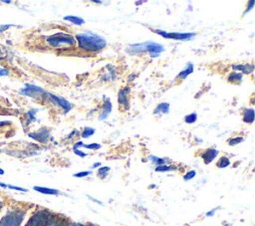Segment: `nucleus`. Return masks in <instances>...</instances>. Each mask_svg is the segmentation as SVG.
Here are the masks:
<instances>
[{"label": "nucleus", "instance_id": "f257e3e1", "mask_svg": "<svg viewBox=\"0 0 255 226\" xmlns=\"http://www.w3.org/2000/svg\"><path fill=\"white\" fill-rule=\"evenodd\" d=\"M7 211L0 219V226H22L27 213V205L9 201Z\"/></svg>", "mask_w": 255, "mask_h": 226}, {"label": "nucleus", "instance_id": "f03ea898", "mask_svg": "<svg viewBox=\"0 0 255 226\" xmlns=\"http://www.w3.org/2000/svg\"><path fill=\"white\" fill-rule=\"evenodd\" d=\"M78 46L87 52H98L104 49L107 45V41L100 35L86 32L76 35Z\"/></svg>", "mask_w": 255, "mask_h": 226}, {"label": "nucleus", "instance_id": "7ed1b4c3", "mask_svg": "<svg viewBox=\"0 0 255 226\" xmlns=\"http://www.w3.org/2000/svg\"><path fill=\"white\" fill-rule=\"evenodd\" d=\"M47 42L52 47H61V46H74L76 41L75 38L69 34L66 33H56L52 36H49L47 38Z\"/></svg>", "mask_w": 255, "mask_h": 226}, {"label": "nucleus", "instance_id": "20e7f679", "mask_svg": "<svg viewBox=\"0 0 255 226\" xmlns=\"http://www.w3.org/2000/svg\"><path fill=\"white\" fill-rule=\"evenodd\" d=\"M20 94L34 98V99H43L44 96L47 95V92H45L42 88L38 86L26 84L25 87L20 91Z\"/></svg>", "mask_w": 255, "mask_h": 226}, {"label": "nucleus", "instance_id": "39448f33", "mask_svg": "<svg viewBox=\"0 0 255 226\" xmlns=\"http://www.w3.org/2000/svg\"><path fill=\"white\" fill-rule=\"evenodd\" d=\"M155 33L162 36L165 39H173V40H181V41H187L192 39L195 36V33H167L165 31L161 30H155Z\"/></svg>", "mask_w": 255, "mask_h": 226}, {"label": "nucleus", "instance_id": "423d86ee", "mask_svg": "<svg viewBox=\"0 0 255 226\" xmlns=\"http://www.w3.org/2000/svg\"><path fill=\"white\" fill-rule=\"evenodd\" d=\"M144 43H145L146 52H148L152 58L158 57L160 55V53H162L164 51V47L159 43H156L153 41H147Z\"/></svg>", "mask_w": 255, "mask_h": 226}, {"label": "nucleus", "instance_id": "0eeeda50", "mask_svg": "<svg viewBox=\"0 0 255 226\" xmlns=\"http://www.w3.org/2000/svg\"><path fill=\"white\" fill-rule=\"evenodd\" d=\"M47 96L51 99L52 102H54L55 104H57L59 107H61L65 113H68L69 111L72 110V105L64 98L62 97H58V96H55L53 94H50V93H47Z\"/></svg>", "mask_w": 255, "mask_h": 226}, {"label": "nucleus", "instance_id": "6e6552de", "mask_svg": "<svg viewBox=\"0 0 255 226\" xmlns=\"http://www.w3.org/2000/svg\"><path fill=\"white\" fill-rule=\"evenodd\" d=\"M30 137H32L33 139L37 140V141H40V142H47L48 139H49V136H50V132H49V129L46 128V127H43L41 128L40 130L36 131V132H32V133H29L28 134Z\"/></svg>", "mask_w": 255, "mask_h": 226}, {"label": "nucleus", "instance_id": "1a4fd4ad", "mask_svg": "<svg viewBox=\"0 0 255 226\" xmlns=\"http://www.w3.org/2000/svg\"><path fill=\"white\" fill-rule=\"evenodd\" d=\"M130 91L129 87H126L122 90H120L118 94V102L120 105H122L125 109L128 108V94Z\"/></svg>", "mask_w": 255, "mask_h": 226}, {"label": "nucleus", "instance_id": "9d476101", "mask_svg": "<svg viewBox=\"0 0 255 226\" xmlns=\"http://www.w3.org/2000/svg\"><path fill=\"white\" fill-rule=\"evenodd\" d=\"M218 154V150L215 149V148H209L207 150H205L202 154H201V157L204 161L205 164H209L211 161H213V159L217 156Z\"/></svg>", "mask_w": 255, "mask_h": 226}, {"label": "nucleus", "instance_id": "9b49d317", "mask_svg": "<svg viewBox=\"0 0 255 226\" xmlns=\"http://www.w3.org/2000/svg\"><path fill=\"white\" fill-rule=\"evenodd\" d=\"M127 52L130 55L132 54H141L143 52H146L145 49V43L141 44H130L128 48H127Z\"/></svg>", "mask_w": 255, "mask_h": 226}, {"label": "nucleus", "instance_id": "f8f14e48", "mask_svg": "<svg viewBox=\"0 0 255 226\" xmlns=\"http://www.w3.org/2000/svg\"><path fill=\"white\" fill-rule=\"evenodd\" d=\"M112 109H113V105L110 102L109 99H107L104 103V107H103V112L101 113V114L99 115V119L100 120H105L108 118V116L110 115V113H112Z\"/></svg>", "mask_w": 255, "mask_h": 226}, {"label": "nucleus", "instance_id": "ddd939ff", "mask_svg": "<svg viewBox=\"0 0 255 226\" xmlns=\"http://www.w3.org/2000/svg\"><path fill=\"white\" fill-rule=\"evenodd\" d=\"M232 69L235 71H241L244 74H250L253 69L254 66L253 65H232Z\"/></svg>", "mask_w": 255, "mask_h": 226}, {"label": "nucleus", "instance_id": "4468645a", "mask_svg": "<svg viewBox=\"0 0 255 226\" xmlns=\"http://www.w3.org/2000/svg\"><path fill=\"white\" fill-rule=\"evenodd\" d=\"M193 72V64L192 63H187V65H186V68L185 69H183L179 74H178V78L179 79H185L188 75H190L191 73Z\"/></svg>", "mask_w": 255, "mask_h": 226}, {"label": "nucleus", "instance_id": "2eb2a0df", "mask_svg": "<svg viewBox=\"0 0 255 226\" xmlns=\"http://www.w3.org/2000/svg\"><path fill=\"white\" fill-rule=\"evenodd\" d=\"M169 113V104L168 103L159 104L153 112L154 114H156V113Z\"/></svg>", "mask_w": 255, "mask_h": 226}, {"label": "nucleus", "instance_id": "dca6fc26", "mask_svg": "<svg viewBox=\"0 0 255 226\" xmlns=\"http://www.w3.org/2000/svg\"><path fill=\"white\" fill-rule=\"evenodd\" d=\"M243 120L247 123H253L254 121V110L253 109H247L243 115Z\"/></svg>", "mask_w": 255, "mask_h": 226}, {"label": "nucleus", "instance_id": "f3484780", "mask_svg": "<svg viewBox=\"0 0 255 226\" xmlns=\"http://www.w3.org/2000/svg\"><path fill=\"white\" fill-rule=\"evenodd\" d=\"M64 20L66 21H69V22H72L74 23L75 25H83L85 23V20L83 18H80L78 16H73V15H68V16H65L64 17Z\"/></svg>", "mask_w": 255, "mask_h": 226}, {"label": "nucleus", "instance_id": "a211bd4d", "mask_svg": "<svg viewBox=\"0 0 255 226\" xmlns=\"http://www.w3.org/2000/svg\"><path fill=\"white\" fill-rule=\"evenodd\" d=\"M35 190L44 193V194H51V195H57L59 194V190L57 189H52V188H47V187H35Z\"/></svg>", "mask_w": 255, "mask_h": 226}, {"label": "nucleus", "instance_id": "6ab92c4d", "mask_svg": "<svg viewBox=\"0 0 255 226\" xmlns=\"http://www.w3.org/2000/svg\"><path fill=\"white\" fill-rule=\"evenodd\" d=\"M242 74L241 73H231L229 76H228V82H231V83H238L242 80Z\"/></svg>", "mask_w": 255, "mask_h": 226}, {"label": "nucleus", "instance_id": "aec40b11", "mask_svg": "<svg viewBox=\"0 0 255 226\" xmlns=\"http://www.w3.org/2000/svg\"><path fill=\"white\" fill-rule=\"evenodd\" d=\"M95 131H96L95 128L90 127V126H87V127H85L84 130L82 131L81 136H82L83 138H89V137H91V136L95 133Z\"/></svg>", "mask_w": 255, "mask_h": 226}, {"label": "nucleus", "instance_id": "412c9836", "mask_svg": "<svg viewBox=\"0 0 255 226\" xmlns=\"http://www.w3.org/2000/svg\"><path fill=\"white\" fill-rule=\"evenodd\" d=\"M229 164H230V160H229L226 156L220 157V159H219V160L217 161V163H216V165H217L218 168H225V167H227Z\"/></svg>", "mask_w": 255, "mask_h": 226}, {"label": "nucleus", "instance_id": "4be33fe9", "mask_svg": "<svg viewBox=\"0 0 255 226\" xmlns=\"http://www.w3.org/2000/svg\"><path fill=\"white\" fill-rule=\"evenodd\" d=\"M176 167H174V166H170V165H165V164H163V165H158V166H156L155 167V171L156 172H165V171H171V170H174Z\"/></svg>", "mask_w": 255, "mask_h": 226}, {"label": "nucleus", "instance_id": "5701e85b", "mask_svg": "<svg viewBox=\"0 0 255 226\" xmlns=\"http://www.w3.org/2000/svg\"><path fill=\"white\" fill-rule=\"evenodd\" d=\"M196 119H197V114H196V113H189V114H187V115L184 116V121H185L186 123H188V124L195 122Z\"/></svg>", "mask_w": 255, "mask_h": 226}, {"label": "nucleus", "instance_id": "b1692460", "mask_svg": "<svg viewBox=\"0 0 255 226\" xmlns=\"http://www.w3.org/2000/svg\"><path fill=\"white\" fill-rule=\"evenodd\" d=\"M110 171V167L109 166H102L98 169V175L101 178H105L108 175V172Z\"/></svg>", "mask_w": 255, "mask_h": 226}, {"label": "nucleus", "instance_id": "393cba45", "mask_svg": "<svg viewBox=\"0 0 255 226\" xmlns=\"http://www.w3.org/2000/svg\"><path fill=\"white\" fill-rule=\"evenodd\" d=\"M149 158H150V160H151L154 164H156L157 166H158V165H163L164 162H165V160H164L163 158H159V157H156V156H154V155H150Z\"/></svg>", "mask_w": 255, "mask_h": 226}, {"label": "nucleus", "instance_id": "a878e982", "mask_svg": "<svg viewBox=\"0 0 255 226\" xmlns=\"http://www.w3.org/2000/svg\"><path fill=\"white\" fill-rule=\"evenodd\" d=\"M244 140V138L242 136H236V137H233V138H230L228 140V144L229 145H236L240 142H242Z\"/></svg>", "mask_w": 255, "mask_h": 226}, {"label": "nucleus", "instance_id": "bb28decb", "mask_svg": "<svg viewBox=\"0 0 255 226\" xmlns=\"http://www.w3.org/2000/svg\"><path fill=\"white\" fill-rule=\"evenodd\" d=\"M195 175H196L195 170H189V171H187V172L183 175V179H184L185 181H188V180H191L192 178H194Z\"/></svg>", "mask_w": 255, "mask_h": 226}, {"label": "nucleus", "instance_id": "cd10ccee", "mask_svg": "<svg viewBox=\"0 0 255 226\" xmlns=\"http://www.w3.org/2000/svg\"><path fill=\"white\" fill-rule=\"evenodd\" d=\"M8 202H9L8 197H6V196L0 194V212H1V210H2L5 206H7Z\"/></svg>", "mask_w": 255, "mask_h": 226}, {"label": "nucleus", "instance_id": "c85d7f7f", "mask_svg": "<svg viewBox=\"0 0 255 226\" xmlns=\"http://www.w3.org/2000/svg\"><path fill=\"white\" fill-rule=\"evenodd\" d=\"M84 147L88 148V149H99L101 148V144L99 143H90V144H83Z\"/></svg>", "mask_w": 255, "mask_h": 226}, {"label": "nucleus", "instance_id": "c756f323", "mask_svg": "<svg viewBox=\"0 0 255 226\" xmlns=\"http://www.w3.org/2000/svg\"><path fill=\"white\" fill-rule=\"evenodd\" d=\"M92 172L91 171H88V170H86V171H80V172H77V173H75L74 174V176L75 177H86V176H88V175H90Z\"/></svg>", "mask_w": 255, "mask_h": 226}, {"label": "nucleus", "instance_id": "7c9ffc66", "mask_svg": "<svg viewBox=\"0 0 255 226\" xmlns=\"http://www.w3.org/2000/svg\"><path fill=\"white\" fill-rule=\"evenodd\" d=\"M254 4H255V1L254 0H251V1H249L248 2V8L244 11V14H246L247 12H249L253 7H254Z\"/></svg>", "mask_w": 255, "mask_h": 226}, {"label": "nucleus", "instance_id": "2f4dec72", "mask_svg": "<svg viewBox=\"0 0 255 226\" xmlns=\"http://www.w3.org/2000/svg\"><path fill=\"white\" fill-rule=\"evenodd\" d=\"M14 25H12V24H7V25H0V33H2V32H4V31H6L8 28H11V27H13Z\"/></svg>", "mask_w": 255, "mask_h": 226}, {"label": "nucleus", "instance_id": "473e14b6", "mask_svg": "<svg viewBox=\"0 0 255 226\" xmlns=\"http://www.w3.org/2000/svg\"><path fill=\"white\" fill-rule=\"evenodd\" d=\"M9 74H10V72H9L8 69H4V68H1V69H0V77L8 76Z\"/></svg>", "mask_w": 255, "mask_h": 226}, {"label": "nucleus", "instance_id": "72a5a7b5", "mask_svg": "<svg viewBox=\"0 0 255 226\" xmlns=\"http://www.w3.org/2000/svg\"><path fill=\"white\" fill-rule=\"evenodd\" d=\"M74 152H75V154H77V155H79V156H81V157L87 156V154H86L85 152H83L82 150H80V149H74Z\"/></svg>", "mask_w": 255, "mask_h": 226}, {"label": "nucleus", "instance_id": "f704fd0d", "mask_svg": "<svg viewBox=\"0 0 255 226\" xmlns=\"http://www.w3.org/2000/svg\"><path fill=\"white\" fill-rule=\"evenodd\" d=\"M217 209H218V208H213V209H211V210H210V211H208V212H206V214H205V215H206V216H207V217H210V216H213V215H214V213H215V212H216V210H217Z\"/></svg>", "mask_w": 255, "mask_h": 226}, {"label": "nucleus", "instance_id": "c9c22d12", "mask_svg": "<svg viewBox=\"0 0 255 226\" xmlns=\"http://www.w3.org/2000/svg\"><path fill=\"white\" fill-rule=\"evenodd\" d=\"M83 142L82 141H77L75 144H74V146H73V149H78V147L79 146H83Z\"/></svg>", "mask_w": 255, "mask_h": 226}, {"label": "nucleus", "instance_id": "e433bc0d", "mask_svg": "<svg viewBox=\"0 0 255 226\" xmlns=\"http://www.w3.org/2000/svg\"><path fill=\"white\" fill-rule=\"evenodd\" d=\"M88 197H89V198H90V199H91V200H93V201H94V202H97V203H98V204H100V205H103V203H102V202H101V201H99V200H97V199H95V198H93V197H92V196H89V195H88Z\"/></svg>", "mask_w": 255, "mask_h": 226}, {"label": "nucleus", "instance_id": "4c0bfd02", "mask_svg": "<svg viewBox=\"0 0 255 226\" xmlns=\"http://www.w3.org/2000/svg\"><path fill=\"white\" fill-rule=\"evenodd\" d=\"M69 226H85V225H83V224H81V223H73V224H71V225H69Z\"/></svg>", "mask_w": 255, "mask_h": 226}, {"label": "nucleus", "instance_id": "58836bf2", "mask_svg": "<svg viewBox=\"0 0 255 226\" xmlns=\"http://www.w3.org/2000/svg\"><path fill=\"white\" fill-rule=\"evenodd\" d=\"M7 123H10V122L9 121H0V126H4Z\"/></svg>", "mask_w": 255, "mask_h": 226}, {"label": "nucleus", "instance_id": "ea45409f", "mask_svg": "<svg viewBox=\"0 0 255 226\" xmlns=\"http://www.w3.org/2000/svg\"><path fill=\"white\" fill-rule=\"evenodd\" d=\"M101 165V163L100 162H97V163H94V165L92 166L93 168H96V167H98V166H100Z\"/></svg>", "mask_w": 255, "mask_h": 226}, {"label": "nucleus", "instance_id": "a19ab883", "mask_svg": "<svg viewBox=\"0 0 255 226\" xmlns=\"http://www.w3.org/2000/svg\"><path fill=\"white\" fill-rule=\"evenodd\" d=\"M2 2H3V3H6V4L12 3V1H10V0H2Z\"/></svg>", "mask_w": 255, "mask_h": 226}, {"label": "nucleus", "instance_id": "79ce46f5", "mask_svg": "<svg viewBox=\"0 0 255 226\" xmlns=\"http://www.w3.org/2000/svg\"><path fill=\"white\" fill-rule=\"evenodd\" d=\"M3 59H4V56H3V53H2V51H1V49H0V61L3 60Z\"/></svg>", "mask_w": 255, "mask_h": 226}, {"label": "nucleus", "instance_id": "37998d69", "mask_svg": "<svg viewBox=\"0 0 255 226\" xmlns=\"http://www.w3.org/2000/svg\"><path fill=\"white\" fill-rule=\"evenodd\" d=\"M94 3H98V4H102V1H99V0H93Z\"/></svg>", "mask_w": 255, "mask_h": 226}, {"label": "nucleus", "instance_id": "c03bdc74", "mask_svg": "<svg viewBox=\"0 0 255 226\" xmlns=\"http://www.w3.org/2000/svg\"><path fill=\"white\" fill-rule=\"evenodd\" d=\"M224 226H232V224H225Z\"/></svg>", "mask_w": 255, "mask_h": 226}]
</instances>
